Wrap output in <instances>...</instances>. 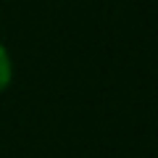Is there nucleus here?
Returning <instances> with one entry per match:
<instances>
[{"instance_id": "obj_1", "label": "nucleus", "mask_w": 158, "mask_h": 158, "mask_svg": "<svg viewBox=\"0 0 158 158\" xmlns=\"http://www.w3.org/2000/svg\"><path fill=\"white\" fill-rule=\"evenodd\" d=\"M11 77H13V66H11V58H8L6 48L0 45V92H3V90L8 87Z\"/></svg>"}]
</instances>
